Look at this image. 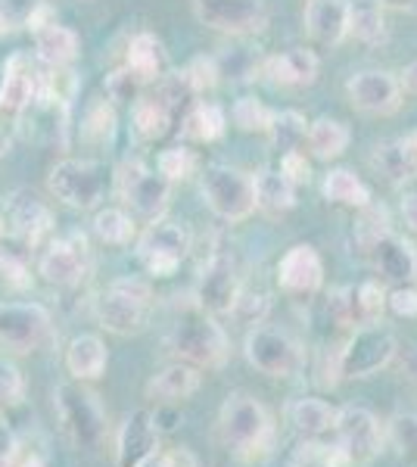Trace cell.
<instances>
[{"label":"cell","mask_w":417,"mask_h":467,"mask_svg":"<svg viewBox=\"0 0 417 467\" xmlns=\"http://www.w3.org/2000/svg\"><path fill=\"white\" fill-rule=\"evenodd\" d=\"M181 75H184V81L191 85V90L196 97L206 94V90H212L218 85V75H222V69H218V63L212 57H193L191 63L181 69Z\"/></svg>","instance_id":"obj_48"},{"label":"cell","mask_w":417,"mask_h":467,"mask_svg":"<svg viewBox=\"0 0 417 467\" xmlns=\"http://www.w3.org/2000/svg\"><path fill=\"white\" fill-rule=\"evenodd\" d=\"M259 72L265 75V81H271L275 88H308L318 81L321 63H318L315 50L290 47V50H284V54L262 59Z\"/></svg>","instance_id":"obj_24"},{"label":"cell","mask_w":417,"mask_h":467,"mask_svg":"<svg viewBox=\"0 0 417 467\" xmlns=\"http://www.w3.org/2000/svg\"><path fill=\"white\" fill-rule=\"evenodd\" d=\"M399 340L383 321L355 327L343 349L333 356V380H368L396 361Z\"/></svg>","instance_id":"obj_3"},{"label":"cell","mask_w":417,"mask_h":467,"mask_svg":"<svg viewBox=\"0 0 417 467\" xmlns=\"http://www.w3.org/2000/svg\"><path fill=\"white\" fill-rule=\"evenodd\" d=\"M172 122H174V112L165 107L156 94H141L138 100L131 103V128L147 144L162 140L165 134L172 131Z\"/></svg>","instance_id":"obj_33"},{"label":"cell","mask_w":417,"mask_h":467,"mask_svg":"<svg viewBox=\"0 0 417 467\" xmlns=\"http://www.w3.org/2000/svg\"><path fill=\"white\" fill-rule=\"evenodd\" d=\"M386 231H392V228H390V215H386L383 206H377V202L370 200L365 209H359V222H355V240H359L361 250H365L370 240H377Z\"/></svg>","instance_id":"obj_47"},{"label":"cell","mask_w":417,"mask_h":467,"mask_svg":"<svg viewBox=\"0 0 417 467\" xmlns=\"http://www.w3.org/2000/svg\"><path fill=\"white\" fill-rule=\"evenodd\" d=\"M53 405L63 420L66 433L72 436V442L78 449H100L106 436V411L100 405L97 393H90L81 380L63 383L53 393Z\"/></svg>","instance_id":"obj_7"},{"label":"cell","mask_w":417,"mask_h":467,"mask_svg":"<svg viewBox=\"0 0 417 467\" xmlns=\"http://www.w3.org/2000/svg\"><path fill=\"white\" fill-rule=\"evenodd\" d=\"M240 290H244V277H240L237 253L227 240H215L200 265V277H196V306L206 308L209 315H231L234 303H237Z\"/></svg>","instance_id":"obj_6"},{"label":"cell","mask_w":417,"mask_h":467,"mask_svg":"<svg viewBox=\"0 0 417 467\" xmlns=\"http://www.w3.org/2000/svg\"><path fill=\"white\" fill-rule=\"evenodd\" d=\"M143 467H200V462H196V455L191 449L174 446L169 451H156V455L150 458Z\"/></svg>","instance_id":"obj_54"},{"label":"cell","mask_w":417,"mask_h":467,"mask_svg":"<svg viewBox=\"0 0 417 467\" xmlns=\"http://www.w3.org/2000/svg\"><path fill=\"white\" fill-rule=\"evenodd\" d=\"M153 287L141 277H119L97 296V321L103 330L119 337H131L147 330L153 318Z\"/></svg>","instance_id":"obj_4"},{"label":"cell","mask_w":417,"mask_h":467,"mask_svg":"<svg viewBox=\"0 0 417 467\" xmlns=\"http://www.w3.org/2000/svg\"><path fill=\"white\" fill-rule=\"evenodd\" d=\"M401 218H405V224L417 234V191L405 193L401 197Z\"/></svg>","instance_id":"obj_57"},{"label":"cell","mask_w":417,"mask_h":467,"mask_svg":"<svg viewBox=\"0 0 417 467\" xmlns=\"http://www.w3.org/2000/svg\"><path fill=\"white\" fill-rule=\"evenodd\" d=\"M41 0H0V37L13 35L16 28H26L32 10Z\"/></svg>","instance_id":"obj_50"},{"label":"cell","mask_w":417,"mask_h":467,"mask_svg":"<svg viewBox=\"0 0 417 467\" xmlns=\"http://www.w3.org/2000/svg\"><path fill=\"white\" fill-rule=\"evenodd\" d=\"M399 88H401V94H412V97H417V59H414V63H408L405 69H401Z\"/></svg>","instance_id":"obj_58"},{"label":"cell","mask_w":417,"mask_h":467,"mask_svg":"<svg viewBox=\"0 0 417 467\" xmlns=\"http://www.w3.org/2000/svg\"><path fill=\"white\" fill-rule=\"evenodd\" d=\"M333 433H337L333 446H337L339 458H343V467H368L381 455L386 440L383 424L365 405H343V409H337Z\"/></svg>","instance_id":"obj_10"},{"label":"cell","mask_w":417,"mask_h":467,"mask_svg":"<svg viewBox=\"0 0 417 467\" xmlns=\"http://www.w3.org/2000/svg\"><path fill=\"white\" fill-rule=\"evenodd\" d=\"M191 231L172 218H156L147 224V231L134 244V255L143 265V271L153 277H172L181 268V262L191 255Z\"/></svg>","instance_id":"obj_9"},{"label":"cell","mask_w":417,"mask_h":467,"mask_svg":"<svg viewBox=\"0 0 417 467\" xmlns=\"http://www.w3.org/2000/svg\"><path fill=\"white\" fill-rule=\"evenodd\" d=\"M383 436L396 446L401 458H408V462L417 464V414H412V411L392 414L383 427Z\"/></svg>","instance_id":"obj_42"},{"label":"cell","mask_w":417,"mask_h":467,"mask_svg":"<svg viewBox=\"0 0 417 467\" xmlns=\"http://www.w3.org/2000/svg\"><path fill=\"white\" fill-rule=\"evenodd\" d=\"M109 175L94 160H59L47 175V191L72 209H94L106 197Z\"/></svg>","instance_id":"obj_12"},{"label":"cell","mask_w":417,"mask_h":467,"mask_svg":"<svg viewBox=\"0 0 417 467\" xmlns=\"http://www.w3.org/2000/svg\"><path fill=\"white\" fill-rule=\"evenodd\" d=\"M227 131V116L218 103L193 100L181 116V138L191 144H212Z\"/></svg>","instance_id":"obj_28"},{"label":"cell","mask_w":417,"mask_h":467,"mask_svg":"<svg viewBox=\"0 0 417 467\" xmlns=\"http://www.w3.org/2000/svg\"><path fill=\"white\" fill-rule=\"evenodd\" d=\"M53 22H59V19H57V10H53V6L47 4V0H41V4H37L35 10H32V16H28L26 28L35 35V32H41V28L53 26Z\"/></svg>","instance_id":"obj_55"},{"label":"cell","mask_w":417,"mask_h":467,"mask_svg":"<svg viewBox=\"0 0 417 467\" xmlns=\"http://www.w3.org/2000/svg\"><path fill=\"white\" fill-rule=\"evenodd\" d=\"M26 399V378L13 361L0 358V405H19Z\"/></svg>","instance_id":"obj_51"},{"label":"cell","mask_w":417,"mask_h":467,"mask_svg":"<svg viewBox=\"0 0 417 467\" xmlns=\"http://www.w3.org/2000/svg\"><path fill=\"white\" fill-rule=\"evenodd\" d=\"M287 420H290L293 431L299 433L302 440H321L324 433L333 431L337 409H330L324 399L302 396V399H293V402L287 405Z\"/></svg>","instance_id":"obj_29"},{"label":"cell","mask_w":417,"mask_h":467,"mask_svg":"<svg viewBox=\"0 0 417 467\" xmlns=\"http://www.w3.org/2000/svg\"><path fill=\"white\" fill-rule=\"evenodd\" d=\"M50 312L37 303H0V346L10 352H35L50 340Z\"/></svg>","instance_id":"obj_16"},{"label":"cell","mask_w":417,"mask_h":467,"mask_svg":"<svg viewBox=\"0 0 417 467\" xmlns=\"http://www.w3.org/2000/svg\"><path fill=\"white\" fill-rule=\"evenodd\" d=\"M41 277L53 287H75L90 271V246L81 231H69L63 237H50L44 244L41 262H37Z\"/></svg>","instance_id":"obj_14"},{"label":"cell","mask_w":417,"mask_h":467,"mask_svg":"<svg viewBox=\"0 0 417 467\" xmlns=\"http://www.w3.org/2000/svg\"><path fill=\"white\" fill-rule=\"evenodd\" d=\"M94 234L106 246H128L134 240V215L119 206H106L94 215Z\"/></svg>","instance_id":"obj_39"},{"label":"cell","mask_w":417,"mask_h":467,"mask_svg":"<svg viewBox=\"0 0 417 467\" xmlns=\"http://www.w3.org/2000/svg\"><path fill=\"white\" fill-rule=\"evenodd\" d=\"M106 365H109V352L97 334H78L66 346V371L75 380H97L106 371Z\"/></svg>","instance_id":"obj_27"},{"label":"cell","mask_w":417,"mask_h":467,"mask_svg":"<svg viewBox=\"0 0 417 467\" xmlns=\"http://www.w3.org/2000/svg\"><path fill=\"white\" fill-rule=\"evenodd\" d=\"M271 112L262 100L255 97H240L237 103L231 107V122L240 128V131H265L271 122Z\"/></svg>","instance_id":"obj_45"},{"label":"cell","mask_w":417,"mask_h":467,"mask_svg":"<svg viewBox=\"0 0 417 467\" xmlns=\"http://www.w3.org/2000/svg\"><path fill=\"white\" fill-rule=\"evenodd\" d=\"M159 451V427L153 411L138 409L125 418L116 436V464L119 467H143Z\"/></svg>","instance_id":"obj_22"},{"label":"cell","mask_w":417,"mask_h":467,"mask_svg":"<svg viewBox=\"0 0 417 467\" xmlns=\"http://www.w3.org/2000/svg\"><path fill=\"white\" fill-rule=\"evenodd\" d=\"M169 346L178 356V361H187L193 368H206V371L224 368L227 356H231V343H227L224 327L215 321V315H209L206 308L196 306V299L178 315Z\"/></svg>","instance_id":"obj_2"},{"label":"cell","mask_w":417,"mask_h":467,"mask_svg":"<svg viewBox=\"0 0 417 467\" xmlns=\"http://www.w3.org/2000/svg\"><path fill=\"white\" fill-rule=\"evenodd\" d=\"M324 197L333 206H346V209H365L370 202V191L368 184L355 175L352 169H330L324 175V184H321Z\"/></svg>","instance_id":"obj_36"},{"label":"cell","mask_w":417,"mask_h":467,"mask_svg":"<svg viewBox=\"0 0 417 467\" xmlns=\"http://www.w3.org/2000/svg\"><path fill=\"white\" fill-rule=\"evenodd\" d=\"M349 37L377 47L386 41V19L377 4H355L349 6Z\"/></svg>","instance_id":"obj_38"},{"label":"cell","mask_w":417,"mask_h":467,"mask_svg":"<svg viewBox=\"0 0 417 467\" xmlns=\"http://www.w3.org/2000/svg\"><path fill=\"white\" fill-rule=\"evenodd\" d=\"M268 308H271V299L265 296V293H255V290H240V296H237V303H234L231 308V315L237 318L240 324H262L265 321V315H268Z\"/></svg>","instance_id":"obj_49"},{"label":"cell","mask_w":417,"mask_h":467,"mask_svg":"<svg viewBox=\"0 0 417 467\" xmlns=\"http://www.w3.org/2000/svg\"><path fill=\"white\" fill-rule=\"evenodd\" d=\"M143 90H147V88H143L141 81L125 69V66H119L116 72H109V75H106V81H103V94H106V100H109L112 107H128V109H131V103L138 100Z\"/></svg>","instance_id":"obj_43"},{"label":"cell","mask_w":417,"mask_h":467,"mask_svg":"<svg viewBox=\"0 0 417 467\" xmlns=\"http://www.w3.org/2000/svg\"><path fill=\"white\" fill-rule=\"evenodd\" d=\"M244 356L255 371L268 374V378H296L306 365V349L293 340L287 330L268 327V324H255L244 340Z\"/></svg>","instance_id":"obj_11"},{"label":"cell","mask_w":417,"mask_h":467,"mask_svg":"<svg viewBox=\"0 0 417 467\" xmlns=\"http://www.w3.org/2000/svg\"><path fill=\"white\" fill-rule=\"evenodd\" d=\"M0 467H16L13 464V455H0Z\"/></svg>","instance_id":"obj_62"},{"label":"cell","mask_w":417,"mask_h":467,"mask_svg":"<svg viewBox=\"0 0 417 467\" xmlns=\"http://www.w3.org/2000/svg\"><path fill=\"white\" fill-rule=\"evenodd\" d=\"M193 16L200 26L231 37L259 35L268 26V10L262 0H193Z\"/></svg>","instance_id":"obj_15"},{"label":"cell","mask_w":417,"mask_h":467,"mask_svg":"<svg viewBox=\"0 0 417 467\" xmlns=\"http://www.w3.org/2000/svg\"><path fill=\"white\" fill-rule=\"evenodd\" d=\"M218 433L224 446L237 451L244 462L265 458L275 446V420L255 396L234 389L218 411Z\"/></svg>","instance_id":"obj_1"},{"label":"cell","mask_w":417,"mask_h":467,"mask_svg":"<svg viewBox=\"0 0 417 467\" xmlns=\"http://www.w3.org/2000/svg\"><path fill=\"white\" fill-rule=\"evenodd\" d=\"M349 140H352V131H349L346 122L333 116H318L315 122H308L306 128V144H308V153L315 160H339V156L349 150Z\"/></svg>","instance_id":"obj_32"},{"label":"cell","mask_w":417,"mask_h":467,"mask_svg":"<svg viewBox=\"0 0 417 467\" xmlns=\"http://www.w3.org/2000/svg\"><path fill=\"white\" fill-rule=\"evenodd\" d=\"M0 284H4L6 290L32 287V268H28L26 255L4 244H0Z\"/></svg>","instance_id":"obj_44"},{"label":"cell","mask_w":417,"mask_h":467,"mask_svg":"<svg viewBox=\"0 0 417 467\" xmlns=\"http://www.w3.org/2000/svg\"><path fill=\"white\" fill-rule=\"evenodd\" d=\"M0 240H4V224H0Z\"/></svg>","instance_id":"obj_63"},{"label":"cell","mask_w":417,"mask_h":467,"mask_svg":"<svg viewBox=\"0 0 417 467\" xmlns=\"http://www.w3.org/2000/svg\"><path fill=\"white\" fill-rule=\"evenodd\" d=\"M381 10H417V0H374Z\"/></svg>","instance_id":"obj_59"},{"label":"cell","mask_w":417,"mask_h":467,"mask_svg":"<svg viewBox=\"0 0 417 467\" xmlns=\"http://www.w3.org/2000/svg\"><path fill=\"white\" fill-rule=\"evenodd\" d=\"M10 147H13V138L4 131V128H0V156H6V153H10Z\"/></svg>","instance_id":"obj_61"},{"label":"cell","mask_w":417,"mask_h":467,"mask_svg":"<svg viewBox=\"0 0 417 467\" xmlns=\"http://www.w3.org/2000/svg\"><path fill=\"white\" fill-rule=\"evenodd\" d=\"M41 59L28 54V50H16V54L6 57L4 72H0V116L16 119L32 103L37 90H41Z\"/></svg>","instance_id":"obj_17"},{"label":"cell","mask_w":417,"mask_h":467,"mask_svg":"<svg viewBox=\"0 0 417 467\" xmlns=\"http://www.w3.org/2000/svg\"><path fill=\"white\" fill-rule=\"evenodd\" d=\"M78 54H81V41L72 28L53 22V26L35 32V57L44 66H72Z\"/></svg>","instance_id":"obj_34"},{"label":"cell","mask_w":417,"mask_h":467,"mask_svg":"<svg viewBox=\"0 0 417 467\" xmlns=\"http://www.w3.org/2000/svg\"><path fill=\"white\" fill-rule=\"evenodd\" d=\"M346 94L355 109L368 112V116H392L401 107V88L399 78L383 69H365L355 72L346 81Z\"/></svg>","instance_id":"obj_20"},{"label":"cell","mask_w":417,"mask_h":467,"mask_svg":"<svg viewBox=\"0 0 417 467\" xmlns=\"http://www.w3.org/2000/svg\"><path fill=\"white\" fill-rule=\"evenodd\" d=\"M125 69L131 72L143 88L156 85V81L172 69L169 50H165V44L159 41L153 32H138L125 50Z\"/></svg>","instance_id":"obj_26"},{"label":"cell","mask_w":417,"mask_h":467,"mask_svg":"<svg viewBox=\"0 0 417 467\" xmlns=\"http://www.w3.org/2000/svg\"><path fill=\"white\" fill-rule=\"evenodd\" d=\"M255 181V209L271 218L287 215L296 206V184L280 169H259L253 175Z\"/></svg>","instance_id":"obj_30"},{"label":"cell","mask_w":417,"mask_h":467,"mask_svg":"<svg viewBox=\"0 0 417 467\" xmlns=\"http://www.w3.org/2000/svg\"><path fill=\"white\" fill-rule=\"evenodd\" d=\"M386 308L399 318H417V287H396L386 293Z\"/></svg>","instance_id":"obj_53"},{"label":"cell","mask_w":417,"mask_h":467,"mask_svg":"<svg viewBox=\"0 0 417 467\" xmlns=\"http://www.w3.org/2000/svg\"><path fill=\"white\" fill-rule=\"evenodd\" d=\"M306 116L296 109H275L271 112V122L265 128L268 134V144L277 153H287V150H299V144L306 140Z\"/></svg>","instance_id":"obj_37"},{"label":"cell","mask_w":417,"mask_h":467,"mask_svg":"<svg viewBox=\"0 0 417 467\" xmlns=\"http://www.w3.org/2000/svg\"><path fill=\"white\" fill-rule=\"evenodd\" d=\"M277 287L293 299H308L324 287V259L312 244H296L280 255Z\"/></svg>","instance_id":"obj_19"},{"label":"cell","mask_w":417,"mask_h":467,"mask_svg":"<svg viewBox=\"0 0 417 467\" xmlns=\"http://www.w3.org/2000/svg\"><path fill=\"white\" fill-rule=\"evenodd\" d=\"M4 237H13L22 246H44L53 234V213L35 191H16L4 200L0 209Z\"/></svg>","instance_id":"obj_13"},{"label":"cell","mask_w":417,"mask_h":467,"mask_svg":"<svg viewBox=\"0 0 417 467\" xmlns=\"http://www.w3.org/2000/svg\"><path fill=\"white\" fill-rule=\"evenodd\" d=\"M365 255L377 275L392 287H414L417 284V250L399 234L386 231L377 240H370L365 246Z\"/></svg>","instance_id":"obj_18"},{"label":"cell","mask_w":417,"mask_h":467,"mask_svg":"<svg viewBox=\"0 0 417 467\" xmlns=\"http://www.w3.org/2000/svg\"><path fill=\"white\" fill-rule=\"evenodd\" d=\"M112 184L122 202L143 222L165 218L172 200V184L159 171H150L141 160H122L112 171Z\"/></svg>","instance_id":"obj_8"},{"label":"cell","mask_w":417,"mask_h":467,"mask_svg":"<svg viewBox=\"0 0 417 467\" xmlns=\"http://www.w3.org/2000/svg\"><path fill=\"white\" fill-rule=\"evenodd\" d=\"M280 175H287L293 181L296 187L308 184L312 181V162L306 160V153L302 150H287V153H280Z\"/></svg>","instance_id":"obj_52"},{"label":"cell","mask_w":417,"mask_h":467,"mask_svg":"<svg viewBox=\"0 0 417 467\" xmlns=\"http://www.w3.org/2000/svg\"><path fill=\"white\" fill-rule=\"evenodd\" d=\"M396 358H399L401 371H405V378L417 387V346H399Z\"/></svg>","instance_id":"obj_56"},{"label":"cell","mask_w":417,"mask_h":467,"mask_svg":"<svg viewBox=\"0 0 417 467\" xmlns=\"http://www.w3.org/2000/svg\"><path fill=\"white\" fill-rule=\"evenodd\" d=\"M290 467H343V458H339L337 446H328L321 440H302Z\"/></svg>","instance_id":"obj_46"},{"label":"cell","mask_w":417,"mask_h":467,"mask_svg":"<svg viewBox=\"0 0 417 467\" xmlns=\"http://www.w3.org/2000/svg\"><path fill=\"white\" fill-rule=\"evenodd\" d=\"M196 169H200V160H196L193 150L184 147V144L162 150V153H159V160H156V171L169 181L172 187L178 184V181H187L191 175H196Z\"/></svg>","instance_id":"obj_41"},{"label":"cell","mask_w":417,"mask_h":467,"mask_svg":"<svg viewBox=\"0 0 417 467\" xmlns=\"http://www.w3.org/2000/svg\"><path fill=\"white\" fill-rule=\"evenodd\" d=\"M349 306V327H365V324L383 321L386 315V290L377 281H365L359 287H346Z\"/></svg>","instance_id":"obj_35"},{"label":"cell","mask_w":417,"mask_h":467,"mask_svg":"<svg viewBox=\"0 0 417 467\" xmlns=\"http://www.w3.org/2000/svg\"><path fill=\"white\" fill-rule=\"evenodd\" d=\"M370 165L386 184L401 187L417 178V134H401V138L381 140L370 153Z\"/></svg>","instance_id":"obj_23"},{"label":"cell","mask_w":417,"mask_h":467,"mask_svg":"<svg viewBox=\"0 0 417 467\" xmlns=\"http://www.w3.org/2000/svg\"><path fill=\"white\" fill-rule=\"evenodd\" d=\"M196 389H200V368L187 365V361H174V365L153 374V380L147 383V399L169 405L178 402V399L193 396Z\"/></svg>","instance_id":"obj_31"},{"label":"cell","mask_w":417,"mask_h":467,"mask_svg":"<svg viewBox=\"0 0 417 467\" xmlns=\"http://www.w3.org/2000/svg\"><path fill=\"white\" fill-rule=\"evenodd\" d=\"M81 134L90 144H109L112 134H116V107L109 100H103V97L90 100L85 119H81Z\"/></svg>","instance_id":"obj_40"},{"label":"cell","mask_w":417,"mask_h":467,"mask_svg":"<svg viewBox=\"0 0 417 467\" xmlns=\"http://www.w3.org/2000/svg\"><path fill=\"white\" fill-rule=\"evenodd\" d=\"M200 193L209 213L224 224L246 222L255 213V181L237 165L212 162L200 175Z\"/></svg>","instance_id":"obj_5"},{"label":"cell","mask_w":417,"mask_h":467,"mask_svg":"<svg viewBox=\"0 0 417 467\" xmlns=\"http://www.w3.org/2000/svg\"><path fill=\"white\" fill-rule=\"evenodd\" d=\"M349 0H308L306 32L321 47H339L349 37Z\"/></svg>","instance_id":"obj_25"},{"label":"cell","mask_w":417,"mask_h":467,"mask_svg":"<svg viewBox=\"0 0 417 467\" xmlns=\"http://www.w3.org/2000/svg\"><path fill=\"white\" fill-rule=\"evenodd\" d=\"M16 451V440L6 431V424H0V455H13Z\"/></svg>","instance_id":"obj_60"},{"label":"cell","mask_w":417,"mask_h":467,"mask_svg":"<svg viewBox=\"0 0 417 467\" xmlns=\"http://www.w3.org/2000/svg\"><path fill=\"white\" fill-rule=\"evenodd\" d=\"M16 128L26 140L32 144H59L66 147V131H69V103L50 100V97L37 94L26 109L19 112Z\"/></svg>","instance_id":"obj_21"}]
</instances>
